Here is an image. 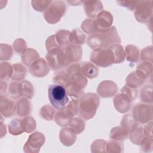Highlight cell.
Returning a JSON list of instances; mask_svg holds the SVG:
<instances>
[{"label": "cell", "mask_w": 153, "mask_h": 153, "mask_svg": "<svg viewBox=\"0 0 153 153\" xmlns=\"http://www.w3.org/2000/svg\"><path fill=\"white\" fill-rule=\"evenodd\" d=\"M121 92L126 94L132 101L136 99L137 96V90L127 86V85L123 87L121 90Z\"/></svg>", "instance_id": "cell-46"}, {"label": "cell", "mask_w": 153, "mask_h": 153, "mask_svg": "<svg viewBox=\"0 0 153 153\" xmlns=\"http://www.w3.org/2000/svg\"><path fill=\"white\" fill-rule=\"evenodd\" d=\"M8 91L10 97L14 99L23 96V87L21 82H11L9 85Z\"/></svg>", "instance_id": "cell-29"}, {"label": "cell", "mask_w": 153, "mask_h": 153, "mask_svg": "<svg viewBox=\"0 0 153 153\" xmlns=\"http://www.w3.org/2000/svg\"><path fill=\"white\" fill-rule=\"evenodd\" d=\"M152 106L145 104L138 103L132 110L133 118L140 124H145L152 118Z\"/></svg>", "instance_id": "cell-10"}, {"label": "cell", "mask_w": 153, "mask_h": 153, "mask_svg": "<svg viewBox=\"0 0 153 153\" xmlns=\"http://www.w3.org/2000/svg\"><path fill=\"white\" fill-rule=\"evenodd\" d=\"M17 114L19 116H26L31 112L30 102L25 98H22L17 101Z\"/></svg>", "instance_id": "cell-22"}, {"label": "cell", "mask_w": 153, "mask_h": 153, "mask_svg": "<svg viewBox=\"0 0 153 153\" xmlns=\"http://www.w3.org/2000/svg\"><path fill=\"white\" fill-rule=\"evenodd\" d=\"M70 76L68 73L65 71H60L54 76L53 81L57 84L65 85L70 78Z\"/></svg>", "instance_id": "cell-38"}, {"label": "cell", "mask_w": 153, "mask_h": 153, "mask_svg": "<svg viewBox=\"0 0 153 153\" xmlns=\"http://www.w3.org/2000/svg\"><path fill=\"white\" fill-rule=\"evenodd\" d=\"M119 5L125 7L130 10L134 11L139 5L140 1H117Z\"/></svg>", "instance_id": "cell-43"}, {"label": "cell", "mask_w": 153, "mask_h": 153, "mask_svg": "<svg viewBox=\"0 0 153 153\" xmlns=\"http://www.w3.org/2000/svg\"><path fill=\"white\" fill-rule=\"evenodd\" d=\"M65 59V66L70 63L77 62L82 56V49L79 46L69 44L62 48Z\"/></svg>", "instance_id": "cell-13"}, {"label": "cell", "mask_w": 153, "mask_h": 153, "mask_svg": "<svg viewBox=\"0 0 153 153\" xmlns=\"http://www.w3.org/2000/svg\"><path fill=\"white\" fill-rule=\"evenodd\" d=\"M41 117L46 120H51L54 115V110L49 105H45L40 109Z\"/></svg>", "instance_id": "cell-37"}, {"label": "cell", "mask_w": 153, "mask_h": 153, "mask_svg": "<svg viewBox=\"0 0 153 153\" xmlns=\"http://www.w3.org/2000/svg\"><path fill=\"white\" fill-rule=\"evenodd\" d=\"M46 48H47V51H49V50H50L51 49H53V48H61V47H59V45H58V44L56 41L55 35L50 36L47 39V41H46Z\"/></svg>", "instance_id": "cell-48"}, {"label": "cell", "mask_w": 153, "mask_h": 153, "mask_svg": "<svg viewBox=\"0 0 153 153\" xmlns=\"http://www.w3.org/2000/svg\"><path fill=\"white\" fill-rule=\"evenodd\" d=\"M51 2V1H32L31 3L36 11L42 12L48 8Z\"/></svg>", "instance_id": "cell-42"}, {"label": "cell", "mask_w": 153, "mask_h": 153, "mask_svg": "<svg viewBox=\"0 0 153 153\" xmlns=\"http://www.w3.org/2000/svg\"><path fill=\"white\" fill-rule=\"evenodd\" d=\"M83 4L85 12L88 17L94 18L103 10L102 4L99 1H83Z\"/></svg>", "instance_id": "cell-19"}, {"label": "cell", "mask_w": 153, "mask_h": 153, "mask_svg": "<svg viewBox=\"0 0 153 153\" xmlns=\"http://www.w3.org/2000/svg\"><path fill=\"white\" fill-rule=\"evenodd\" d=\"M152 1H140V2L135 9V17L139 22H148L152 17Z\"/></svg>", "instance_id": "cell-11"}, {"label": "cell", "mask_w": 153, "mask_h": 153, "mask_svg": "<svg viewBox=\"0 0 153 153\" xmlns=\"http://www.w3.org/2000/svg\"><path fill=\"white\" fill-rule=\"evenodd\" d=\"M85 41V36L79 29H75L70 32L69 35V44L74 45H82Z\"/></svg>", "instance_id": "cell-23"}, {"label": "cell", "mask_w": 153, "mask_h": 153, "mask_svg": "<svg viewBox=\"0 0 153 153\" xmlns=\"http://www.w3.org/2000/svg\"><path fill=\"white\" fill-rule=\"evenodd\" d=\"M112 50L115 58V63L123 62L125 59V53L123 47L119 44H114L109 46Z\"/></svg>", "instance_id": "cell-27"}, {"label": "cell", "mask_w": 153, "mask_h": 153, "mask_svg": "<svg viewBox=\"0 0 153 153\" xmlns=\"http://www.w3.org/2000/svg\"><path fill=\"white\" fill-rule=\"evenodd\" d=\"M137 70L142 71L148 77L149 74L152 72V64L148 62H143L139 65L137 66Z\"/></svg>", "instance_id": "cell-44"}, {"label": "cell", "mask_w": 153, "mask_h": 153, "mask_svg": "<svg viewBox=\"0 0 153 153\" xmlns=\"http://www.w3.org/2000/svg\"><path fill=\"white\" fill-rule=\"evenodd\" d=\"M1 113L5 117L13 116L17 110L15 103L5 96L1 94Z\"/></svg>", "instance_id": "cell-17"}, {"label": "cell", "mask_w": 153, "mask_h": 153, "mask_svg": "<svg viewBox=\"0 0 153 153\" xmlns=\"http://www.w3.org/2000/svg\"><path fill=\"white\" fill-rule=\"evenodd\" d=\"M106 142H105L103 140H95L91 145V149H95L93 151V152H105L104 151V150H105L104 148H106Z\"/></svg>", "instance_id": "cell-45"}, {"label": "cell", "mask_w": 153, "mask_h": 153, "mask_svg": "<svg viewBox=\"0 0 153 153\" xmlns=\"http://www.w3.org/2000/svg\"><path fill=\"white\" fill-rule=\"evenodd\" d=\"M70 32L66 30L58 31L55 35L56 41L60 47L63 48L69 44V35Z\"/></svg>", "instance_id": "cell-30"}, {"label": "cell", "mask_w": 153, "mask_h": 153, "mask_svg": "<svg viewBox=\"0 0 153 153\" xmlns=\"http://www.w3.org/2000/svg\"><path fill=\"white\" fill-rule=\"evenodd\" d=\"M45 57L48 66L54 71L65 66V59L62 48H55L48 51Z\"/></svg>", "instance_id": "cell-9"}, {"label": "cell", "mask_w": 153, "mask_h": 153, "mask_svg": "<svg viewBox=\"0 0 153 153\" xmlns=\"http://www.w3.org/2000/svg\"><path fill=\"white\" fill-rule=\"evenodd\" d=\"M129 134V131L123 127H114L110 133V138L112 140H124Z\"/></svg>", "instance_id": "cell-24"}, {"label": "cell", "mask_w": 153, "mask_h": 153, "mask_svg": "<svg viewBox=\"0 0 153 153\" xmlns=\"http://www.w3.org/2000/svg\"><path fill=\"white\" fill-rule=\"evenodd\" d=\"M152 86L146 85L143 87L140 93V99L142 102L152 103Z\"/></svg>", "instance_id": "cell-39"}, {"label": "cell", "mask_w": 153, "mask_h": 153, "mask_svg": "<svg viewBox=\"0 0 153 153\" xmlns=\"http://www.w3.org/2000/svg\"><path fill=\"white\" fill-rule=\"evenodd\" d=\"M45 142L44 135L39 132L31 134L23 147L25 152H38Z\"/></svg>", "instance_id": "cell-12"}, {"label": "cell", "mask_w": 153, "mask_h": 153, "mask_svg": "<svg viewBox=\"0 0 153 153\" xmlns=\"http://www.w3.org/2000/svg\"><path fill=\"white\" fill-rule=\"evenodd\" d=\"M129 134L130 140L134 144L139 145L143 137V128L137 124L130 130Z\"/></svg>", "instance_id": "cell-26"}, {"label": "cell", "mask_w": 153, "mask_h": 153, "mask_svg": "<svg viewBox=\"0 0 153 153\" xmlns=\"http://www.w3.org/2000/svg\"><path fill=\"white\" fill-rule=\"evenodd\" d=\"M80 73L86 78L93 79L97 77L98 69L91 62H84L80 64Z\"/></svg>", "instance_id": "cell-20"}, {"label": "cell", "mask_w": 153, "mask_h": 153, "mask_svg": "<svg viewBox=\"0 0 153 153\" xmlns=\"http://www.w3.org/2000/svg\"><path fill=\"white\" fill-rule=\"evenodd\" d=\"M117 85L111 81H102L97 88V93L102 97H112L117 92Z\"/></svg>", "instance_id": "cell-16"}, {"label": "cell", "mask_w": 153, "mask_h": 153, "mask_svg": "<svg viewBox=\"0 0 153 153\" xmlns=\"http://www.w3.org/2000/svg\"><path fill=\"white\" fill-rule=\"evenodd\" d=\"M24 132L30 133L36 128V122L31 117H26L22 119Z\"/></svg>", "instance_id": "cell-35"}, {"label": "cell", "mask_w": 153, "mask_h": 153, "mask_svg": "<svg viewBox=\"0 0 153 153\" xmlns=\"http://www.w3.org/2000/svg\"><path fill=\"white\" fill-rule=\"evenodd\" d=\"M120 42L121 39L115 27H111L106 31L91 35L87 39L88 45L93 49L105 48Z\"/></svg>", "instance_id": "cell-2"}, {"label": "cell", "mask_w": 153, "mask_h": 153, "mask_svg": "<svg viewBox=\"0 0 153 153\" xmlns=\"http://www.w3.org/2000/svg\"><path fill=\"white\" fill-rule=\"evenodd\" d=\"M23 87V96L27 98L31 99L33 96V88L32 84L27 81H23L21 82Z\"/></svg>", "instance_id": "cell-40"}, {"label": "cell", "mask_w": 153, "mask_h": 153, "mask_svg": "<svg viewBox=\"0 0 153 153\" xmlns=\"http://www.w3.org/2000/svg\"><path fill=\"white\" fill-rule=\"evenodd\" d=\"M8 130L13 135H19L22 134L23 131L22 119H14L8 125Z\"/></svg>", "instance_id": "cell-31"}, {"label": "cell", "mask_w": 153, "mask_h": 153, "mask_svg": "<svg viewBox=\"0 0 153 153\" xmlns=\"http://www.w3.org/2000/svg\"><path fill=\"white\" fill-rule=\"evenodd\" d=\"M13 47L16 51H17L19 49V47H20L18 53H24L26 51L25 50L26 49V44L25 41L22 39L19 38L16 39L13 43Z\"/></svg>", "instance_id": "cell-47"}, {"label": "cell", "mask_w": 153, "mask_h": 153, "mask_svg": "<svg viewBox=\"0 0 153 153\" xmlns=\"http://www.w3.org/2000/svg\"><path fill=\"white\" fill-rule=\"evenodd\" d=\"M87 84V78L81 73H76L71 76L65 87L69 96L78 98L82 95Z\"/></svg>", "instance_id": "cell-6"}, {"label": "cell", "mask_w": 153, "mask_h": 153, "mask_svg": "<svg viewBox=\"0 0 153 153\" xmlns=\"http://www.w3.org/2000/svg\"><path fill=\"white\" fill-rule=\"evenodd\" d=\"M13 72V66L10 63L6 62L1 63V79H8L12 78Z\"/></svg>", "instance_id": "cell-33"}, {"label": "cell", "mask_w": 153, "mask_h": 153, "mask_svg": "<svg viewBox=\"0 0 153 153\" xmlns=\"http://www.w3.org/2000/svg\"><path fill=\"white\" fill-rule=\"evenodd\" d=\"M49 100L52 106L57 109L66 106L69 102L68 94L65 87L60 84L50 85L48 88Z\"/></svg>", "instance_id": "cell-4"}, {"label": "cell", "mask_w": 153, "mask_h": 153, "mask_svg": "<svg viewBox=\"0 0 153 153\" xmlns=\"http://www.w3.org/2000/svg\"><path fill=\"white\" fill-rule=\"evenodd\" d=\"M29 67L30 74L35 77H44L49 72V66L42 58L35 60Z\"/></svg>", "instance_id": "cell-14"}, {"label": "cell", "mask_w": 153, "mask_h": 153, "mask_svg": "<svg viewBox=\"0 0 153 153\" xmlns=\"http://www.w3.org/2000/svg\"><path fill=\"white\" fill-rule=\"evenodd\" d=\"M106 148H107L106 152H122L123 151V144L121 142H117L115 140H110L106 143Z\"/></svg>", "instance_id": "cell-41"}, {"label": "cell", "mask_w": 153, "mask_h": 153, "mask_svg": "<svg viewBox=\"0 0 153 153\" xmlns=\"http://www.w3.org/2000/svg\"><path fill=\"white\" fill-rule=\"evenodd\" d=\"M137 124V122L130 114H127L124 116L121 121L122 127H125L128 131H130L132 128Z\"/></svg>", "instance_id": "cell-36"}, {"label": "cell", "mask_w": 153, "mask_h": 153, "mask_svg": "<svg viewBox=\"0 0 153 153\" xmlns=\"http://www.w3.org/2000/svg\"><path fill=\"white\" fill-rule=\"evenodd\" d=\"M90 60L100 67H107L115 63L114 53L109 47L94 49L90 55Z\"/></svg>", "instance_id": "cell-7"}, {"label": "cell", "mask_w": 153, "mask_h": 153, "mask_svg": "<svg viewBox=\"0 0 153 153\" xmlns=\"http://www.w3.org/2000/svg\"><path fill=\"white\" fill-rule=\"evenodd\" d=\"M132 100L124 93H120L114 98V104L116 109L121 112H127L130 108Z\"/></svg>", "instance_id": "cell-15"}, {"label": "cell", "mask_w": 153, "mask_h": 153, "mask_svg": "<svg viewBox=\"0 0 153 153\" xmlns=\"http://www.w3.org/2000/svg\"><path fill=\"white\" fill-rule=\"evenodd\" d=\"M69 126L70 128H71L76 134H79L85 128V123L82 118L79 117H75L72 118Z\"/></svg>", "instance_id": "cell-34"}, {"label": "cell", "mask_w": 153, "mask_h": 153, "mask_svg": "<svg viewBox=\"0 0 153 153\" xmlns=\"http://www.w3.org/2000/svg\"><path fill=\"white\" fill-rule=\"evenodd\" d=\"M99 97L93 93L82 95L79 100V114L85 120L93 118L99 105Z\"/></svg>", "instance_id": "cell-3"}, {"label": "cell", "mask_w": 153, "mask_h": 153, "mask_svg": "<svg viewBox=\"0 0 153 153\" xmlns=\"http://www.w3.org/2000/svg\"><path fill=\"white\" fill-rule=\"evenodd\" d=\"M147 76L144 73L139 70H136L131 72L126 78V84L127 86L135 88L140 87L146 80Z\"/></svg>", "instance_id": "cell-18"}, {"label": "cell", "mask_w": 153, "mask_h": 153, "mask_svg": "<svg viewBox=\"0 0 153 153\" xmlns=\"http://www.w3.org/2000/svg\"><path fill=\"white\" fill-rule=\"evenodd\" d=\"M113 17L109 12L102 10L94 18L85 19L81 25L82 30L87 34L93 35L106 31L111 27Z\"/></svg>", "instance_id": "cell-1"}, {"label": "cell", "mask_w": 153, "mask_h": 153, "mask_svg": "<svg viewBox=\"0 0 153 153\" xmlns=\"http://www.w3.org/2000/svg\"><path fill=\"white\" fill-rule=\"evenodd\" d=\"M125 57L127 61L130 62H136L139 59V50L133 45H128L124 50Z\"/></svg>", "instance_id": "cell-25"}, {"label": "cell", "mask_w": 153, "mask_h": 153, "mask_svg": "<svg viewBox=\"0 0 153 153\" xmlns=\"http://www.w3.org/2000/svg\"><path fill=\"white\" fill-rule=\"evenodd\" d=\"M13 72L11 79L14 81H20L22 80L26 75V69L20 63H16L13 66Z\"/></svg>", "instance_id": "cell-28"}, {"label": "cell", "mask_w": 153, "mask_h": 153, "mask_svg": "<svg viewBox=\"0 0 153 153\" xmlns=\"http://www.w3.org/2000/svg\"><path fill=\"white\" fill-rule=\"evenodd\" d=\"M76 133L71 128H65L60 132V140L65 146L74 144L76 139Z\"/></svg>", "instance_id": "cell-21"}, {"label": "cell", "mask_w": 153, "mask_h": 153, "mask_svg": "<svg viewBox=\"0 0 153 153\" xmlns=\"http://www.w3.org/2000/svg\"><path fill=\"white\" fill-rule=\"evenodd\" d=\"M79 113V101L71 100L67 106L58 109L55 114L56 123L62 127L69 125L74 115Z\"/></svg>", "instance_id": "cell-5"}, {"label": "cell", "mask_w": 153, "mask_h": 153, "mask_svg": "<svg viewBox=\"0 0 153 153\" xmlns=\"http://www.w3.org/2000/svg\"><path fill=\"white\" fill-rule=\"evenodd\" d=\"M37 58H39V54L37 51L32 48H29L23 53L22 60L26 65L30 66L32 63Z\"/></svg>", "instance_id": "cell-32"}, {"label": "cell", "mask_w": 153, "mask_h": 153, "mask_svg": "<svg viewBox=\"0 0 153 153\" xmlns=\"http://www.w3.org/2000/svg\"><path fill=\"white\" fill-rule=\"evenodd\" d=\"M66 6L64 1H53L44 13L45 20L50 24L57 23L65 13Z\"/></svg>", "instance_id": "cell-8"}]
</instances>
